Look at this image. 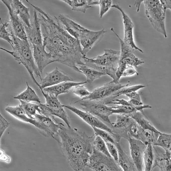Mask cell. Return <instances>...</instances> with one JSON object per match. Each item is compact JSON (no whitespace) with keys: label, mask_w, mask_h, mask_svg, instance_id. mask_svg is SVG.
I'll use <instances>...</instances> for the list:
<instances>
[{"label":"cell","mask_w":171,"mask_h":171,"mask_svg":"<svg viewBox=\"0 0 171 171\" xmlns=\"http://www.w3.org/2000/svg\"><path fill=\"white\" fill-rule=\"evenodd\" d=\"M61 151L74 170H84L93 151L95 135L89 136L76 128L66 127L64 124L56 134Z\"/></svg>","instance_id":"1"},{"label":"cell","mask_w":171,"mask_h":171,"mask_svg":"<svg viewBox=\"0 0 171 171\" xmlns=\"http://www.w3.org/2000/svg\"><path fill=\"white\" fill-rule=\"evenodd\" d=\"M43 20L42 24L45 30L42 35L43 44L49 50L55 62L64 63L71 60L77 49L81 47L79 41L53 17H48Z\"/></svg>","instance_id":"2"},{"label":"cell","mask_w":171,"mask_h":171,"mask_svg":"<svg viewBox=\"0 0 171 171\" xmlns=\"http://www.w3.org/2000/svg\"><path fill=\"white\" fill-rule=\"evenodd\" d=\"M13 40L12 51L1 47V49L10 54L19 64L26 68L31 79L38 87L40 85L34 78L33 73L41 80L42 78L36 64L33 54L32 45L28 40L21 39L14 35L11 36Z\"/></svg>","instance_id":"3"},{"label":"cell","mask_w":171,"mask_h":171,"mask_svg":"<svg viewBox=\"0 0 171 171\" xmlns=\"http://www.w3.org/2000/svg\"><path fill=\"white\" fill-rule=\"evenodd\" d=\"M104 53L96 57L89 58L84 56L85 63L100 71L105 73L113 79L111 81L119 83L116 72L118 67L120 51L112 49H105Z\"/></svg>","instance_id":"4"},{"label":"cell","mask_w":171,"mask_h":171,"mask_svg":"<svg viewBox=\"0 0 171 171\" xmlns=\"http://www.w3.org/2000/svg\"><path fill=\"white\" fill-rule=\"evenodd\" d=\"M147 17L153 28L166 38L165 26L166 11L159 0H143Z\"/></svg>","instance_id":"5"},{"label":"cell","mask_w":171,"mask_h":171,"mask_svg":"<svg viewBox=\"0 0 171 171\" xmlns=\"http://www.w3.org/2000/svg\"><path fill=\"white\" fill-rule=\"evenodd\" d=\"M111 30L118 39L120 45V54L116 74L117 79L119 81L127 65H131L137 67L138 66L144 63V62L135 55L134 54L135 49L125 43L113 28H111Z\"/></svg>","instance_id":"6"},{"label":"cell","mask_w":171,"mask_h":171,"mask_svg":"<svg viewBox=\"0 0 171 171\" xmlns=\"http://www.w3.org/2000/svg\"><path fill=\"white\" fill-rule=\"evenodd\" d=\"M87 166L94 171L123 170L118 162L112 157L105 155L94 148Z\"/></svg>","instance_id":"7"},{"label":"cell","mask_w":171,"mask_h":171,"mask_svg":"<svg viewBox=\"0 0 171 171\" xmlns=\"http://www.w3.org/2000/svg\"><path fill=\"white\" fill-rule=\"evenodd\" d=\"M80 104L84 111L94 116L100 117L103 120L112 125L109 116L113 114L112 107L107 106L102 100H86L80 101Z\"/></svg>","instance_id":"8"},{"label":"cell","mask_w":171,"mask_h":171,"mask_svg":"<svg viewBox=\"0 0 171 171\" xmlns=\"http://www.w3.org/2000/svg\"><path fill=\"white\" fill-rule=\"evenodd\" d=\"M8 9L9 21L5 23L10 34L14 35L23 40H28L24 24L11 7L9 0H2Z\"/></svg>","instance_id":"9"},{"label":"cell","mask_w":171,"mask_h":171,"mask_svg":"<svg viewBox=\"0 0 171 171\" xmlns=\"http://www.w3.org/2000/svg\"><path fill=\"white\" fill-rule=\"evenodd\" d=\"M107 31L103 29L98 31H94L85 28L78 34L77 40L82 47V52L84 56L93 46L103 37Z\"/></svg>","instance_id":"10"},{"label":"cell","mask_w":171,"mask_h":171,"mask_svg":"<svg viewBox=\"0 0 171 171\" xmlns=\"http://www.w3.org/2000/svg\"><path fill=\"white\" fill-rule=\"evenodd\" d=\"M34 119L37 123L36 128L40 133L47 137L55 138L61 126L64 124L58 121H55L51 118L40 114L36 113Z\"/></svg>","instance_id":"11"},{"label":"cell","mask_w":171,"mask_h":171,"mask_svg":"<svg viewBox=\"0 0 171 171\" xmlns=\"http://www.w3.org/2000/svg\"><path fill=\"white\" fill-rule=\"evenodd\" d=\"M129 85V84L123 85L111 81L101 87L95 89L91 92L89 95L82 98L75 103L86 100H101L111 96L115 92L124 87L128 86Z\"/></svg>","instance_id":"12"},{"label":"cell","mask_w":171,"mask_h":171,"mask_svg":"<svg viewBox=\"0 0 171 171\" xmlns=\"http://www.w3.org/2000/svg\"><path fill=\"white\" fill-rule=\"evenodd\" d=\"M126 139L130 145L131 157L137 171H143V156L146 145L140 140L130 136Z\"/></svg>","instance_id":"13"},{"label":"cell","mask_w":171,"mask_h":171,"mask_svg":"<svg viewBox=\"0 0 171 171\" xmlns=\"http://www.w3.org/2000/svg\"><path fill=\"white\" fill-rule=\"evenodd\" d=\"M65 107L76 114L91 127L100 128L107 131L116 137V134L98 118L88 112L82 111L75 107L68 105H62Z\"/></svg>","instance_id":"14"},{"label":"cell","mask_w":171,"mask_h":171,"mask_svg":"<svg viewBox=\"0 0 171 171\" xmlns=\"http://www.w3.org/2000/svg\"><path fill=\"white\" fill-rule=\"evenodd\" d=\"M36 11L34 9L33 19L30 20L31 26L28 27L24 24L28 40L32 45L43 44L40 27L42 19L38 17Z\"/></svg>","instance_id":"15"},{"label":"cell","mask_w":171,"mask_h":171,"mask_svg":"<svg viewBox=\"0 0 171 171\" xmlns=\"http://www.w3.org/2000/svg\"><path fill=\"white\" fill-rule=\"evenodd\" d=\"M111 7L117 9L122 15L124 27V38L123 40L124 42L135 50L143 53V51L137 46L134 42L133 34L134 25L130 18L118 4L112 5Z\"/></svg>","instance_id":"16"},{"label":"cell","mask_w":171,"mask_h":171,"mask_svg":"<svg viewBox=\"0 0 171 171\" xmlns=\"http://www.w3.org/2000/svg\"><path fill=\"white\" fill-rule=\"evenodd\" d=\"M32 46L34 61L40 72L42 74L45 67L55 61L50 53L46 51L45 47L43 44Z\"/></svg>","instance_id":"17"},{"label":"cell","mask_w":171,"mask_h":171,"mask_svg":"<svg viewBox=\"0 0 171 171\" xmlns=\"http://www.w3.org/2000/svg\"><path fill=\"white\" fill-rule=\"evenodd\" d=\"M73 80L72 78L56 67L50 72L46 73L45 76L40 80L39 88L43 89L63 82Z\"/></svg>","instance_id":"18"},{"label":"cell","mask_w":171,"mask_h":171,"mask_svg":"<svg viewBox=\"0 0 171 171\" xmlns=\"http://www.w3.org/2000/svg\"><path fill=\"white\" fill-rule=\"evenodd\" d=\"M87 82V81L79 82L72 81H65L44 88L43 90L46 93L54 95L58 97L60 95L68 93L75 86L80 84H84Z\"/></svg>","instance_id":"19"},{"label":"cell","mask_w":171,"mask_h":171,"mask_svg":"<svg viewBox=\"0 0 171 171\" xmlns=\"http://www.w3.org/2000/svg\"><path fill=\"white\" fill-rule=\"evenodd\" d=\"M10 5L15 13L19 17L24 24L30 27L29 8L24 5L20 0H9Z\"/></svg>","instance_id":"20"},{"label":"cell","mask_w":171,"mask_h":171,"mask_svg":"<svg viewBox=\"0 0 171 171\" xmlns=\"http://www.w3.org/2000/svg\"><path fill=\"white\" fill-rule=\"evenodd\" d=\"M118 152V163L123 170L137 171L131 157L122 149L119 142L115 145Z\"/></svg>","instance_id":"21"},{"label":"cell","mask_w":171,"mask_h":171,"mask_svg":"<svg viewBox=\"0 0 171 171\" xmlns=\"http://www.w3.org/2000/svg\"><path fill=\"white\" fill-rule=\"evenodd\" d=\"M5 110L17 119L29 123L36 127L37 122L35 119L28 117L20 104L15 107L8 106Z\"/></svg>","instance_id":"22"},{"label":"cell","mask_w":171,"mask_h":171,"mask_svg":"<svg viewBox=\"0 0 171 171\" xmlns=\"http://www.w3.org/2000/svg\"><path fill=\"white\" fill-rule=\"evenodd\" d=\"M77 67L80 73L86 76L87 82H93L102 76L106 75L104 72L98 70L85 64L77 65Z\"/></svg>","instance_id":"23"},{"label":"cell","mask_w":171,"mask_h":171,"mask_svg":"<svg viewBox=\"0 0 171 171\" xmlns=\"http://www.w3.org/2000/svg\"><path fill=\"white\" fill-rule=\"evenodd\" d=\"M26 84V89L13 98L27 102L34 101L39 103H41L40 100L35 91L29 86L27 82Z\"/></svg>","instance_id":"24"},{"label":"cell","mask_w":171,"mask_h":171,"mask_svg":"<svg viewBox=\"0 0 171 171\" xmlns=\"http://www.w3.org/2000/svg\"><path fill=\"white\" fill-rule=\"evenodd\" d=\"M112 107V112L113 114H124L129 116L137 111H139L143 113V109L146 108V106L145 105H143L137 108L131 105L129 103V104L120 105Z\"/></svg>","instance_id":"25"},{"label":"cell","mask_w":171,"mask_h":171,"mask_svg":"<svg viewBox=\"0 0 171 171\" xmlns=\"http://www.w3.org/2000/svg\"><path fill=\"white\" fill-rule=\"evenodd\" d=\"M134 120L143 129H150L156 132L157 130L151 122L146 118V116L139 111L134 113L129 116Z\"/></svg>","instance_id":"26"},{"label":"cell","mask_w":171,"mask_h":171,"mask_svg":"<svg viewBox=\"0 0 171 171\" xmlns=\"http://www.w3.org/2000/svg\"><path fill=\"white\" fill-rule=\"evenodd\" d=\"M71 8L73 11L85 13L89 8L92 7L89 5L88 0H62Z\"/></svg>","instance_id":"27"},{"label":"cell","mask_w":171,"mask_h":171,"mask_svg":"<svg viewBox=\"0 0 171 171\" xmlns=\"http://www.w3.org/2000/svg\"><path fill=\"white\" fill-rule=\"evenodd\" d=\"M154 158L152 145L150 144L146 145L143 156L144 170L150 171L152 168Z\"/></svg>","instance_id":"28"},{"label":"cell","mask_w":171,"mask_h":171,"mask_svg":"<svg viewBox=\"0 0 171 171\" xmlns=\"http://www.w3.org/2000/svg\"><path fill=\"white\" fill-rule=\"evenodd\" d=\"M132 118L127 115L118 114L115 123H112L111 126L115 129L125 130L130 124Z\"/></svg>","instance_id":"29"},{"label":"cell","mask_w":171,"mask_h":171,"mask_svg":"<svg viewBox=\"0 0 171 171\" xmlns=\"http://www.w3.org/2000/svg\"><path fill=\"white\" fill-rule=\"evenodd\" d=\"M154 145L162 147L165 152H171V134L160 132Z\"/></svg>","instance_id":"30"},{"label":"cell","mask_w":171,"mask_h":171,"mask_svg":"<svg viewBox=\"0 0 171 171\" xmlns=\"http://www.w3.org/2000/svg\"><path fill=\"white\" fill-rule=\"evenodd\" d=\"M40 89L45 99L46 102L45 104L48 108L51 109L55 110L63 107L58 97L45 92L42 89Z\"/></svg>","instance_id":"31"},{"label":"cell","mask_w":171,"mask_h":171,"mask_svg":"<svg viewBox=\"0 0 171 171\" xmlns=\"http://www.w3.org/2000/svg\"><path fill=\"white\" fill-rule=\"evenodd\" d=\"M20 105L25 112L27 116L29 118L34 119V117L37 111L40 114V109L38 104L32 103L21 100H19Z\"/></svg>","instance_id":"32"},{"label":"cell","mask_w":171,"mask_h":171,"mask_svg":"<svg viewBox=\"0 0 171 171\" xmlns=\"http://www.w3.org/2000/svg\"><path fill=\"white\" fill-rule=\"evenodd\" d=\"M93 129L94 135L100 136L105 142H110L115 145L119 141L113 135L104 130L95 127H92Z\"/></svg>","instance_id":"33"},{"label":"cell","mask_w":171,"mask_h":171,"mask_svg":"<svg viewBox=\"0 0 171 171\" xmlns=\"http://www.w3.org/2000/svg\"><path fill=\"white\" fill-rule=\"evenodd\" d=\"M163 156L157 160V165L161 170L171 171V152H166Z\"/></svg>","instance_id":"34"},{"label":"cell","mask_w":171,"mask_h":171,"mask_svg":"<svg viewBox=\"0 0 171 171\" xmlns=\"http://www.w3.org/2000/svg\"><path fill=\"white\" fill-rule=\"evenodd\" d=\"M95 136L93 142L94 148L105 155L111 157L108 152L106 143L104 140L100 136Z\"/></svg>","instance_id":"35"},{"label":"cell","mask_w":171,"mask_h":171,"mask_svg":"<svg viewBox=\"0 0 171 171\" xmlns=\"http://www.w3.org/2000/svg\"><path fill=\"white\" fill-rule=\"evenodd\" d=\"M145 86L142 84L133 85L130 87H124L113 93L111 96L112 97L116 98L122 95L133 92L136 91L139 89L144 88Z\"/></svg>","instance_id":"36"},{"label":"cell","mask_w":171,"mask_h":171,"mask_svg":"<svg viewBox=\"0 0 171 171\" xmlns=\"http://www.w3.org/2000/svg\"><path fill=\"white\" fill-rule=\"evenodd\" d=\"M112 1L111 0H96L95 5H98L100 7V16L102 18L109 10L112 6Z\"/></svg>","instance_id":"37"},{"label":"cell","mask_w":171,"mask_h":171,"mask_svg":"<svg viewBox=\"0 0 171 171\" xmlns=\"http://www.w3.org/2000/svg\"><path fill=\"white\" fill-rule=\"evenodd\" d=\"M73 93L80 98H82L87 96L91 93L83 84L76 85L74 87L73 91Z\"/></svg>","instance_id":"38"},{"label":"cell","mask_w":171,"mask_h":171,"mask_svg":"<svg viewBox=\"0 0 171 171\" xmlns=\"http://www.w3.org/2000/svg\"><path fill=\"white\" fill-rule=\"evenodd\" d=\"M0 20L2 24L0 26V38L6 41L12 46L13 40L11 36V35L8 30L5 23H3L1 19Z\"/></svg>","instance_id":"39"},{"label":"cell","mask_w":171,"mask_h":171,"mask_svg":"<svg viewBox=\"0 0 171 171\" xmlns=\"http://www.w3.org/2000/svg\"><path fill=\"white\" fill-rule=\"evenodd\" d=\"M105 143L110 155L117 162L118 158V152L117 148L115 145L110 142H105Z\"/></svg>","instance_id":"40"},{"label":"cell","mask_w":171,"mask_h":171,"mask_svg":"<svg viewBox=\"0 0 171 171\" xmlns=\"http://www.w3.org/2000/svg\"><path fill=\"white\" fill-rule=\"evenodd\" d=\"M135 74L139 75L135 67L131 65H127L123 72L122 77L129 76Z\"/></svg>","instance_id":"41"},{"label":"cell","mask_w":171,"mask_h":171,"mask_svg":"<svg viewBox=\"0 0 171 171\" xmlns=\"http://www.w3.org/2000/svg\"><path fill=\"white\" fill-rule=\"evenodd\" d=\"M10 123L0 114V138L5 131L9 126Z\"/></svg>","instance_id":"42"},{"label":"cell","mask_w":171,"mask_h":171,"mask_svg":"<svg viewBox=\"0 0 171 171\" xmlns=\"http://www.w3.org/2000/svg\"><path fill=\"white\" fill-rule=\"evenodd\" d=\"M124 95L130 99H135L139 101L141 100L140 95L136 91L133 92L125 94Z\"/></svg>","instance_id":"43"},{"label":"cell","mask_w":171,"mask_h":171,"mask_svg":"<svg viewBox=\"0 0 171 171\" xmlns=\"http://www.w3.org/2000/svg\"><path fill=\"white\" fill-rule=\"evenodd\" d=\"M161 5L164 9L166 11L167 9H169L171 10V0H159Z\"/></svg>","instance_id":"44"},{"label":"cell","mask_w":171,"mask_h":171,"mask_svg":"<svg viewBox=\"0 0 171 171\" xmlns=\"http://www.w3.org/2000/svg\"><path fill=\"white\" fill-rule=\"evenodd\" d=\"M128 102L131 105L136 107H138L143 105L142 101H139L135 99H130L128 101Z\"/></svg>","instance_id":"45"},{"label":"cell","mask_w":171,"mask_h":171,"mask_svg":"<svg viewBox=\"0 0 171 171\" xmlns=\"http://www.w3.org/2000/svg\"><path fill=\"white\" fill-rule=\"evenodd\" d=\"M0 160L7 162H9L10 160L9 157L2 149L0 150Z\"/></svg>","instance_id":"46"},{"label":"cell","mask_w":171,"mask_h":171,"mask_svg":"<svg viewBox=\"0 0 171 171\" xmlns=\"http://www.w3.org/2000/svg\"><path fill=\"white\" fill-rule=\"evenodd\" d=\"M143 2V1L137 0V1H136L135 4L136 5V7L137 8V12H138L139 11V8L140 4L142 2Z\"/></svg>","instance_id":"47"}]
</instances>
